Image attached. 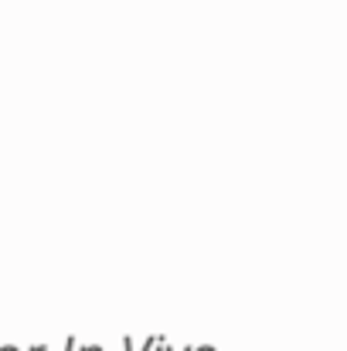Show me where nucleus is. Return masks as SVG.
Returning a JSON list of instances; mask_svg holds the SVG:
<instances>
[{"mask_svg":"<svg viewBox=\"0 0 347 351\" xmlns=\"http://www.w3.org/2000/svg\"><path fill=\"white\" fill-rule=\"evenodd\" d=\"M3 351H17V348H3Z\"/></svg>","mask_w":347,"mask_h":351,"instance_id":"2","label":"nucleus"},{"mask_svg":"<svg viewBox=\"0 0 347 351\" xmlns=\"http://www.w3.org/2000/svg\"><path fill=\"white\" fill-rule=\"evenodd\" d=\"M31 351H44V345H34V348H31Z\"/></svg>","mask_w":347,"mask_h":351,"instance_id":"1","label":"nucleus"}]
</instances>
